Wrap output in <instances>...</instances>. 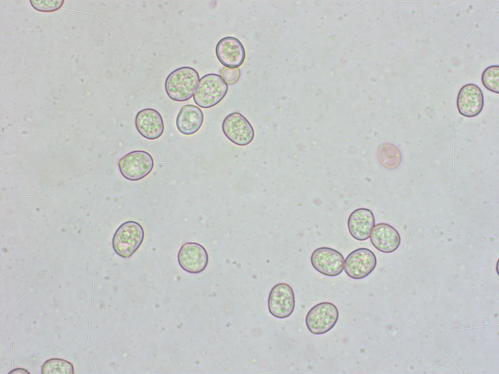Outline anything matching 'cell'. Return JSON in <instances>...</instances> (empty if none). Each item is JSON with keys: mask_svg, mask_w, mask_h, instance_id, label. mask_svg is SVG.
Wrapping results in <instances>:
<instances>
[{"mask_svg": "<svg viewBox=\"0 0 499 374\" xmlns=\"http://www.w3.org/2000/svg\"><path fill=\"white\" fill-rule=\"evenodd\" d=\"M199 81V75L194 68L189 66L178 68L167 76L165 89L168 97L173 100L184 102L191 99Z\"/></svg>", "mask_w": 499, "mask_h": 374, "instance_id": "obj_1", "label": "cell"}, {"mask_svg": "<svg viewBox=\"0 0 499 374\" xmlns=\"http://www.w3.org/2000/svg\"><path fill=\"white\" fill-rule=\"evenodd\" d=\"M142 226L138 222L128 221L116 230L112 240L114 250L123 258L131 257L139 248L144 239Z\"/></svg>", "mask_w": 499, "mask_h": 374, "instance_id": "obj_2", "label": "cell"}, {"mask_svg": "<svg viewBox=\"0 0 499 374\" xmlns=\"http://www.w3.org/2000/svg\"><path fill=\"white\" fill-rule=\"evenodd\" d=\"M228 91V84L221 75L214 73L208 74L200 79L193 99L199 107L208 109L221 101Z\"/></svg>", "mask_w": 499, "mask_h": 374, "instance_id": "obj_3", "label": "cell"}, {"mask_svg": "<svg viewBox=\"0 0 499 374\" xmlns=\"http://www.w3.org/2000/svg\"><path fill=\"white\" fill-rule=\"evenodd\" d=\"M120 173L126 179L136 181L148 175L154 167L152 156L147 151L136 150L131 151L118 161Z\"/></svg>", "mask_w": 499, "mask_h": 374, "instance_id": "obj_4", "label": "cell"}, {"mask_svg": "<svg viewBox=\"0 0 499 374\" xmlns=\"http://www.w3.org/2000/svg\"><path fill=\"white\" fill-rule=\"evenodd\" d=\"M336 306L330 302H322L312 307L306 317L308 330L313 334H324L332 329L339 318Z\"/></svg>", "mask_w": 499, "mask_h": 374, "instance_id": "obj_5", "label": "cell"}, {"mask_svg": "<svg viewBox=\"0 0 499 374\" xmlns=\"http://www.w3.org/2000/svg\"><path fill=\"white\" fill-rule=\"evenodd\" d=\"M222 131L226 137L239 146L250 144L254 137V129L249 121L239 112L229 114L224 119Z\"/></svg>", "mask_w": 499, "mask_h": 374, "instance_id": "obj_6", "label": "cell"}, {"mask_svg": "<svg viewBox=\"0 0 499 374\" xmlns=\"http://www.w3.org/2000/svg\"><path fill=\"white\" fill-rule=\"evenodd\" d=\"M293 290L288 284L282 282L271 289L268 301L269 313L274 317L285 318L290 316L295 308Z\"/></svg>", "mask_w": 499, "mask_h": 374, "instance_id": "obj_7", "label": "cell"}, {"mask_svg": "<svg viewBox=\"0 0 499 374\" xmlns=\"http://www.w3.org/2000/svg\"><path fill=\"white\" fill-rule=\"evenodd\" d=\"M377 265L375 254L366 248H360L350 253L345 261V271L353 279L360 280L368 276Z\"/></svg>", "mask_w": 499, "mask_h": 374, "instance_id": "obj_8", "label": "cell"}, {"mask_svg": "<svg viewBox=\"0 0 499 374\" xmlns=\"http://www.w3.org/2000/svg\"><path fill=\"white\" fill-rule=\"evenodd\" d=\"M179 266L189 273L203 272L209 262V256L205 248L195 242H187L180 247L177 254Z\"/></svg>", "mask_w": 499, "mask_h": 374, "instance_id": "obj_9", "label": "cell"}, {"mask_svg": "<svg viewBox=\"0 0 499 374\" xmlns=\"http://www.w3.org/2000/svg\"><path fill=\"white\" fill-rule=\"evenodd\" d=\"M310 262L313 267L320 273L335 277L343 271L345 259L337 250L328 247L316 249L311 254Z\"/></svg>", "mask_w": 499, "mask_h": 374, "instance_id": "obj_10", "label": "cell"}, {"mask_svg": "<svg viewBox=\"0 0 499 374\" xmlns=\"http://www.w3.org/2000/svg\"><path fill=\"white\" fill-rule=\"evenodd\" d=\"M215 54L220 63L229 68H238L246 58L243 44L234 37H226L220 39L216 45Z\"/></svg>", "mask_w": 499, "mask_h": 374, "instance_id": "obj_11", "label": "cell"}, {"mask_svg": "<svg viewBox=\"0 0 499 374\" xmlns=\"http://www.w3.org/2000/svg\"><path fill=\"white\" fill-rule=\"evenodd\" d=\"M483 105V94L478 85L469 83L461 88L457 99V107L461 114L467 117H475L482 111Z\"/></svg>", "mask_w": 499, "mask_h": 374, "instance_id": "obj_12", "label": "cell"}, {"mask_svg": "<svg viewBox=\"0 0 499 374\" xmlns=\"http://www.w3.org/2000/svg\"><path fill=\"white\" fill-rule=\"evenodd\" d=\"M134 124L138 133L144 138L154 140L162 136L164 124L160 113L153 108H145L136 114Z\"/></svg>", "mask_w": 499, "mask_h": 374, "instance_id": "obj_13", "label": "cell"}, {"mask_svg": "<svg viewBox=\"0 0 499 374\" xmlns=\"http://www.w3.org/2000/svg\"><path fill=\"white\" fill-rule=\"evenodd\" d=\"M370 236L372 245L384 253H391L396 250L401 242L400 235L397 229L384 223L374 225Z\"/></svg>", "mask_w": 499, "mask_h": 374, "instance_id": "obj_14", "label": "cell"}, {"mask_svg": "<svg viewBox=\"0 0 499 374\" xmlns=\"http://www.w3.org/2000/svg\"><path fill=\"white\" fill-rule=\"evenodd\" d=\"M375 224L373 213L366 208L354 210L347 220V227L350 235L359 241H365L369 238Z\"/></svg>", "mask_w": 499, "mask_h": 374, "instance_id": "obj_15", "label": "cell"}, {"mask_svg": "<svg viewBox=\"0 0 499 374\" xmlns=\"http://www.w3.org/2000/svg\"><path fill=\"white\" fill-rule=\"evenodd\" d=\"M204 121V114L198 107L192 104L183 106L176 118V126L182 134L191 135L197 132Z\"/></svg>", "mask_w": 499, "mask_h": 374, "instance_id": "obj_16", "label": "cell"}, {"mask_svg": "<svg viewBox=\"0 0 499 374\" xmlns=\"http://www.w3.org/2000/svg\"><path fill=\"white\" fill-rule=\"evenodd\" d=\"M380 161L385 167L395 168L399 167L402 161V154L395 146L391 144L383 145L379 149Z\"/></svg>", "mask_w": 499, "mask_h": 374, "instance_id": "obj_17", "label": "cell"}, {"mask_svg": "<svg viewBox=\"0 0 499 374\" xmlns=\"http://www.w3.org/2000/svg\"><path fill=\"white\" fill-rule=\"evenodd\" d=\"M74 370L73 365L71 362L63 359L55 358L45 362L41 368V373L44 374H73Z\"/></svg>", "mask_w": 499, "mask_h": 374, "instance_id": "obj_18", "label": "cell"}, {"mask_svg": "<svg viewBox=\"0 0 499 374\" xmlns=\"http://www.w3.org/2000/svg\"><path fill=\"white\" fill-rule=\"evenodd\" d=\"M481 82L486 89L498 94L499 92V66L492 65L485 69L481 75Z\"/></svg>", "mask_w": 499, "mask_h": 374, "instance_id": "obj_19", "label": "cell"}, {"mask_svg": "<svg viewBox=\"0 0 499 374\" xmlns=\"http://www.w3.org/2000/svg\"><path fill=\"white\" fill-rule=\"evenodd\" d=\"M62 0H32V5L42 11H50L58 9L63 3Z\"/></svg>", "mask_w": 499, "mask_h": 374, "instance_id": "obj_20", "label": "cell"}, {"mask_svg": "<svg viewBox=\"0 0 499 374\" xmlns=\"http://www.w3.org/2000/svg\"><path fill=\"white\" fill-rule=\"evenodd\" d=\"M221 75L223 79L229 85L235 84L239 79L241 76V72L238 68H223L221 72Z\"/></svg>", "mask_w": 499, "mask_h": 374, "instance_id": "obj_21", "label": "cell"}, {"mask_svg": "<svg viewBox=\"0 0 499 374\" xmlns=\"http://www.w3.org/2000/svg\"><path fill=\"white\" fill-rule=\"evenodd\" d=\"M30 374V373L25 369L21 368H18L14 369L13 371L10 372L9 374Z\"/></svg>", "mask_w": 499, "mask_h": 374, "instance_id": "obj_22", "label": "cell"}]
</instances>
